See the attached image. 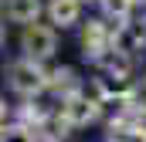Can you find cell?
Segmentation results:
<instances>
[{
  "label": "cell",
  "instance_id": "cell-1",
  "mask_svg": "<svg viewBox=\"0 0 146 142\" xmlns=\"http://www.w3.org/2000/svg\"><path fill=\"white\" fill-rule=\"evenodd\" d=\"M10 85L21 95H37V91L48 88V74L41 71V64H37L34 58H24V61H14L10 64Z\"/></svg>",
  "mask_w": 146,
  "mask_h": 142
},
{
  "label": "cell",
  "instance_id": "cell-2",
  "mask_svg": "<svg viewBox=\"0 0 146 142\" xmlns=\"http://www.w3.org/2000/svg\"><path fill=\"white\" fill-rule=\"evenodd\" d=\"M21 47H24V54H27V58L44 61V58H51V54H54V31L34 20V24H27V27H24Z\"/></svg>",
  "mask_w": 146,
  "mask_h": 142
},
{
  "label": "cell",
  "instance_id": "cell-3",
  "mask_svg": "<svg viewBox=\"0 0 146 142\" xmlns=\"http://www.w3.org/2000/svg\"><path fill=\"white\" fill-rule=\"evenodd\" d=\"M61 115L72 122V125H88V122H95L99 118V102H92V98H85V95H68L65 102H61Z\"/></svg>",
  "mask_w": 146,
  "mask_h": 142
},
{
  "label": "cell",
  "instance_id": "cell-4",
  "mask_svg": "<svg viewBox=\"0 0 146 142\" xmlns=\"http://www.w3.org/2000/svg\"><path fill=\"white\" fill-rule=\"evenodd\" d=\"M82 47H85V58L95 61L102 51L112 47V31L102 20H88V24H85V34H82Z\"/></svg>",
  "mask_w": 146,
  "mask_h": 142
},
{
  "label": "cell",
  "instance_id": "cell-5",
  "mask_svg": "<svg viewBox=\"0 0 146 142\" xmlns=\"http://www.w3.org/2000/svg\"><path fill=\"white\" fill-rule=\"evenodd\" d=\"M143 44H146V31H143V24H136V20H122L112 31V47H119L126 54L143 51Z\"/></svg>",
  "mask_w": 146,
  "mask_h": 142
},
{
  "label": "cell",
  "instance_id": "cell-6",
  "mask_svg": "<svg viewBox=\"0 0 146 142\" xmlns=\"http://www.w3.org/2000/svg\"><path fill=\"white\" fill-rule=\"evenodd\" d=\"M3 10H7V20L14 24H34L41 14V0H7Z\"/></svg>",
  "mask_w": 146,
  "mask_h": 142
},
{
  "label": "cell",
  "instance_id": "cell-7",
  "mask_svg": "<svg viewBox=\"0 0 146 142\" xmlns=\"http://www.w3.org/2000/svg\"><path fill=\"white\" fill-rule=\"evenodd\" d=\"M95 61H99L102 68L109 71V74H119V78H129V68H133V64H129V54H126V51H119V47L102 51Z\"/></svg>",
  "mask_w": 146,
  "mask_h": 142
},
{
  "label": "cell",
  "instance_id": "cell-8",
  "mask_svg": "<svg viewBox=\"0 0 146 142\" xmlns=\"http://www.w3.org/2000/svg\"><path fill=\"white\" fill-rule=\"evenodd\" d=\"M48 88L54 91V95H61V98H68L78 91V81H75V71L72 68H54L48 74Z\"/></svg>",
  "mask_w": 146,
  "mask_h": 142
},
{
  "label": "cell",
  "instance_id": "cell-9",
  "mask_svg": "<svg viewBox=\"0 0 146 142\" xmlns=\"http://www.w3.org/2000/svg\"><path fill=\"white\" fill-rule=\"evenodd\" d=\"M48 14L58 27H72L78 20V0H51L48 3Z\"/></svg>",
  "mask_w": 146,
  "mask_h": 142
},
{
  "label": "cell",
  "instance_id": "cell-10",
  "mask_svg": "<svg viewBox=\"0 0 146 142\" xmlns=\"http://www.w3.org/2000/svg\"><path fill=\"white\" fill-rule=\"evenodd\" d=\"M0 142H34V132L27 125H10V129H0Z\"/></svg>",
  "mask_w": 146,
  "mask_h": 142
},
{
  "label": "cell",
  "instance_id": "cell-11",
  "mask_svg": "<svg viewBox=\"0 0 146 142\" xmlns=\"http://www.w3.org/2000/svg\"><path fill=\"white\" fill-rule=\"evenodd\" d=\"M21 115H24V122H34V125H44L48 122V108L41 105V102H27Z\"/></svg>",
  "mask_w": 146,
  "mask_h": 142
},
{
  "label": "cell",
  "instance_id": "cell-12",
  "mask_svg": "<svg viewBox=\"0 0 146 142\" xmlns=\"http://www.w3.org/2000/svg\"><path fill=\"white\" fill-rule=\"evenodd\" d=\"M112 142H146V132H139L136 125L133 129H119V132L112 129Z\"/></svg>",
  "mask_w": 146,
  "mask_h": 142
},
{
  "label": "cell",
  "instance_id": "cell-13",
  "mask_svg": "<svg viewBox=\"0 0 146 142\" xmlns=\"http://www.w3.org/2000/svg\"><path fill=\"white\" fill-rule=\"evenodd\" d=\"M102 7L109 10L112 17H119V20H126V14H129V7H133V0H102Z\"/></svg>",
  "mask_w": 146,
  "mask_h": 142
},
{
  "label": "cell",
  "instance_id": "cell-14",
  "mask_svg": "<svg viewBox=\"0 0 146 142\" xmlns=\"http://www.w3.org/2000/svg\"><path fill=\"white\" fill-rule=\"evenodd\" d=\"M68 129H75V125L65 118V115H58V118L51 122V135H54V139H58V135H68Z\"/></svg>",
  "mask_w": 146,
  "mask_h": 142
},
{
  "label": "cell",
  "instance_id": "cell-15",
  "mask_svg": "<svg viewBox=\"0 0 146 142\" xmlns=\"http://www.w3.org/2000/svg\"><path fill=\"white\" fill-rule=\"evenodd\" d=\"M133 125H136L139 132H146V105H139V108H136V118H133Z\"/></svg>",
  "mask_w": 146,
  "mask_h": 142
},
{
  "label": "cell",
  "instance_id": "cell-16",
  "mask_svg": "<svg viewBox=\"0 0 146 142\" xmlns=\"http://www.w3.org/2000/svg\"><path fill=\"white\" fill-rule=\"evenodd\" d=\"M3 118H7V105L0 102V122H3Z\"/></svg>",
  "mask_w": 146,
  "mask_h": 142
},
{
  "label": "cell",
  "instance_id": "cell-17",
  "mask_svg": "<svg viewBox=\"0 0 146 142\" xmlns=\"http://www.w3.org/2000/svg\"><path fill=\"white\" fill-rule=\"evenodd\" d=\"M0 44H3V27H0Z\"/></svg>",
  "mask_w": 146,
  "mask_h": 142
},
{
  "label": "cell",
  "instance_id": "cell-18",
  "mask_svg": "<svg viewBox=\"0 0 146 142\" xmlns=\"http://www.w3.org/2000/svg\"><path fill=\"white\" fill-rule=\"evenodd\" d=\"M133 3H146V0H133Z\"/></svg>",
  "mask_w": 146,
  "mask_h": 142
}]
</instances>
